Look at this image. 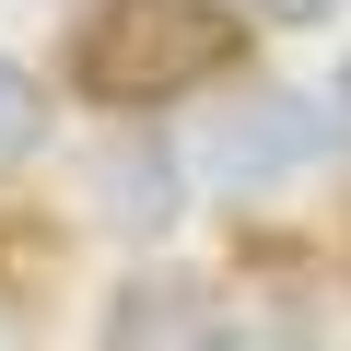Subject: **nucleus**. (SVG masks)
Returning a JSON list of instances; mask_svg holds the SVG:
<instances>
[{
  "instance_id": "obj_6",
  "label": "nucleus",
  "mask_w": 351,
  "mask_h": 351,
  "mask_svg": "<svg viewBox=\"0 0 351 351\" xmlns=\"http://www.w3.org/2000/svg\"><path fill=\"white\" fill-rule=\"evenodd\" d=\"M258 12H269V24H328L339 0H258Z\"/></svg>"
},
{
  "instance_id": "obj_2",
  "label": "nucleus",
  "mask_w": 351,
  "mask_h": 351,
  "mask_svg": "<svg viewBox=\"0 0 351 351\" xmlns=\"http://www.w3.org/2000/svg\"><path fill=\"white\" fill-rule=\"evenodd\" d=\"M339 129H328V106H304V94H258L246 117H223L211 129V188H269V176H293L304 152H328Z\"/></svg>"
},
{
  "instance_id": "obj_4",
  "label": "nucleus",
  "mask_w": 351,
  "mask_h": 351,
  "mask_svg": "<svg viewBox=\"0 0 351 351\" xmlns=\"http://www.w3.org/2000/svg\"><path fill=\"white\" fill-rule=\"evenodd\" d=\"M36 141H47V94H36V71L0 59V164H24Z\"/></svg>"
},
{
  "instance_id": "obj_1",
  "label": "nucleus",
  "mask_w": 351,
  "mask_h": 351,
  "mask_svg": "<svg viewBox=\"0 0 351 351\" xmlns=\"http://www.w3.org/2000/svg\"><path fill=\"white\" fill-rule=\"evenodd\" d=\"M246 47V24L223 0H106V12L71 36V82L117 117H152L176 94H199L223 59Z\"/></svg>"
},
{
  "instance_id": "obj_5",
  "label": "nucleus",
  "mask_w": 351,
  "mask_h": 351,
  "mask_svg": "<svg viewBox=\"0 0 351 351\" xmlns=\"http://www.w3.org/2000/svg\"><path fill=\"white\" fill-rule=\"evenodd\" d=\"M106 199H129V211H117L129 234H164V223H176V211H164V199H176V188H164V164H141V152L106 164Z\"/></svg>"
},
{
  "instance_id": "obj_3",
  "label": "nucleus",
  "mask_w": 351,
  "mask_h": 351,
  "mask_svg": "<svg viewBox=\"0 0 351 351\" xmlns=\"http://www.w3.org/2000/svg\"><path fill=\"white\" fill-rule=\"evenodd\" d=\"M223 304L199 293V281H129L117 304H106V351H223Z\"/></svg>"
}]
</instances>
